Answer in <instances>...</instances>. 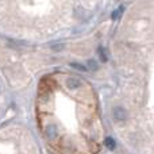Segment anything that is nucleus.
Segmentation results:
<instances>
[{"label":"nucleus","instance_id":"1a4fd4ad","mask_svg":"<svg viewBox=\"0 0 154 154\" xmlns=\"http://www.w3.org/2000/svg\"><path fill=\"white\" fill-rule=\"evenodd\" d=\"M72 66H73V68H76V69L82 70V72H85V70H87V68L82 66V65H80V64H72Z\"/></svg>","mask_w":154,"mask_h":154},{"label":"nucleus","instance_id":"0eeeda50","mask_svg":"<svg viewBox=\"0 0 154 154\" xmlns=\"http://www.w3.org/2000/svg\"><path fill=\"white\" fill-rule=\"evenodd\" d=\"M123 11H125V10H123V7H119L118 10H115L114 12H112V15H111V16H112V19H119L120 16H122Z\"/></svg>","mask_w":154,"mask_h":154},{"label":"nucleus","instance_id":"39448f33","mask_svg":"<svg viewBox=\"0 0 154 154\" xmlns=\"http://www.w3.org/2000/svg\"><path fill=\"white\" fill-rule=\"evenodd\" d=\"M87 66H88V69L93 70V72L99 69V64L95 61V60H89V61H88V64H87Z\"/></svg>","mask_w":154,"mask_h":154},{"label":"nucleus","instance_id":"423d86ee","mask_svg":"<svg viewBox=\"0 0 154 154\" xmlns=\"http://www.w3.org/2000/svg\"><path fill=\"white\" fill-rule=\"evenodd\" d=\"M99 57L101 58V61L106 62L107 60H108V57H107V51L104 48H99Z\"/></svg>","mask_w":154,"mask_h":154},{"label":"nucleus","instance_id":"f03ea898","mask_svg":"<svg viewBox=\"0 0 154 154\" xmlns=\"http://www.w3.org/2000/svg\"><path fill=\"white\" fill-rule=\"evenodd\" d=\"M66 87L69 88V89H77V88L80 87V80L75 79V77H69V79L66 80Z\"/></svg>","mask_w":154,"mask_h":154},{"label":"nucleus","instance_id":"f257e3e1","mask_svg":"<svg viewBox=\"0 0 154 154\" xmlns=\"http://www.w3.org/2000/svg\"><path fill=\"white\" fill-rule=\"evenodd\" d=\"M112 115H114V118L116 120H125L126 119V111L122 108V107H115L114 111H112Z\"/></svg>","mask_w":154,"mask_h":154},{"label":"nucleus","instance_id":"7ed1b4c3","mask_svg":"<svg viewBox=\"0 0 154 154\" xmlns=\"http://www.w3.org/2000/svg\"><path fill=\"white\" fill-rule=\"evenodd\" d=\"M46 135H48V138H50V139L56 138V135H57V127L56 126L49 125L48 127H46Z\"/></svg>","mask_w":154,"mask_h":154},{"label":"nucleus","instance_id":"20e7f679","mask_svg":"<svg viewBox=\"0 0 154 154\" xmlns=\"http://www.w3.org/2000/svg\"><path fill=\"white\" fill-rule=\"evenodd\" d=\"M104 145H106L107 147H108L109 150H114L115 146H116V143H115V141L111 138V137H108V138H106V141H104Z\"/></svg>","mask_w":154,"mask_h":154},{"label":"nucleus","instance_id":"6e6552de","mask_svg":"<svg viewBox=\"0 0 154 154\" xmlns=\"http://www.w3.org/2000/svg\"><path fill=\"white\" fill-rule=\"evenodd\" d=\"M50 48L53 49L54 51H60V50H62V49L65 48V45L64 43H54V45H51Z\"/></svg>","mask_w":154,"mask_h":154}]
</instances>
